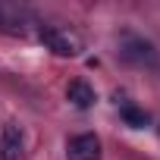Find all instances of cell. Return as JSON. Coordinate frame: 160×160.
Instances as JSON below:
<instances>
[{
    "label": "cell",
    "instance_id": "1",
    "mask_svg": "<svg viewBox=\"0 0 160 160\" xmlns=\"http://www.w3.org/2000/svg\"><path fill=\"white\" fill-rule=\"evenodd\" d=\"M119 57L126 60V63H132V66H144V69H157L160 66V53H157V47L144 38V35H138V32H119Z\"/></svg>",
    "mask_w": 160,
    "mask_h": 160
},
{
    "label": "cell",
    "instance_id": "2",
    "mask_svg": "<svg viewBox=\"0 0 160 160\" xmlns=\"http://www.w3.org/2000/svg\"><path fill=\"white\" fill-rule=\"evenodd\" d=\"M38 38H41V44H44L47 50H53L57 57H75L78 50H82V44H78V38H75L72 32L60 28V25H41Z\"/></svg>",
    "mask_w": 160,
    "mask_h": 160
},
{
    "label": "cell",
    "instance_id": "3",
    "mask_svg": "<svg viewBox=\"0 0 160 160\" xmlns=\"http://www.w3.org/2000/svg\"><path fill=\"white\" fill-rule=\"evenodd\" d=\"M28 25H35L32 10L19 3H0V32L3 35H25Z\"/></svg>",
    "mask_w": 160,
    "mask_h": 160
},
{
    "label": "cell",
    "instance_id": "4",
    "mask_svg": "<svg viewBox=\"0 0 160 160\" xmlns=\"http://www.w3.org/2000/svg\"><path fill=\"white\" fill-rule=\"evenodd\" d=\"M66 157L69 160H101V138L91 132L72 135L66 144Z\"/></svg>",
    "mask_w": 160,
    "mask_h": 160
},
{
    "label": "cell",
    "instance_id": "5",
    "mask_svg": "<svg viewBox=\"0 0 160 160\" xmlns=\"http://www.w3.org/2000/svg\"><path fill=\"white\" fill-rule=\"evenodd\" d=\"M22 157V129L16 122H7L0 132V160H19Z\"/></svg>",
    "mask_w": 160,
    "mask_h": 160
},
{
    "label": "cell",
    "instance_id": "6",
    "mask_svg": "<svg viewBox=\"0 0 160 160\" xmlns=\"http://www.w3.org/2000/svg\"><path fill=\"white\" fill-rule=\"evenodd\" d=\"M66 98L78 107V110H88L98 98H94V88L88 85V82H82V78H75V82H69V88H66Z\"/></svg>",
    "mask_w": 160,
    "mask_h": 160
},
{
    "label": "cell",
    "instance_id": "7",
    "mask_svg": "<svg viewBox=\"0 0 160 160\" xmlns=\"http://www.w3.org/2000/svg\"><path fill=\"white\" fill-rule=\"evenodd\" d=\"M122 119H126L129 126H135V129H141V126L148 122V116H144L141 110H135V107H122Z\"/></svg>",
    "mask_w": 160,
    "mask_h": 160
}]
</instances>
